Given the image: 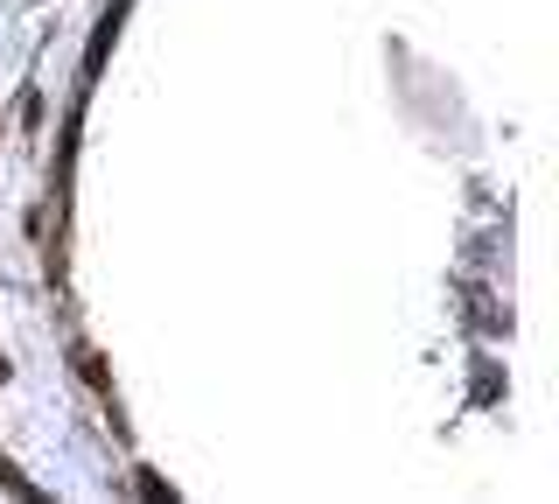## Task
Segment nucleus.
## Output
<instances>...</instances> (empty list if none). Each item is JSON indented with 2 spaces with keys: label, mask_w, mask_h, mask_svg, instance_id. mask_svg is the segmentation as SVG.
<instances>
[{
  "label": "nucleus",
  "mask_w": 559,
  "mask_h": 504,
  "mask_svg": "<svg viewBox=\"0 0 559 504\" xmlns=\"http://www.w3.org/2000/svg\"><path fill=\"white\" fill-rule=\"evenodd\" d=\"M119 22H127V0H119L112 14L98 22V36H92V49H84V71H78V92H92L98 84V71H105V49H112V36H119Z\"/></svg>",
  "instance_id": "nucleus-2"
},
{
  "label": "nucleus",
  "mask_w": 559,
  "mask_h": 504,
  "mask_svg": "<svg viewBox=\"0 0 559 504\" xmlns=\"http://www.w3.org/2000/svg\"><path fill=\"white\" fill-rule=\"evenodd\" d=\"M0 483H8V491H14V497H28V504H35V497H43V491H35V477H28V469H22V462H14V456H0Z\"/></svg>",
  "instance_id": "nucleus-4"
},
{
  "label": "nucleus",
  "mask_w": 559,
  "mask_h": 504,
  "mask_svg": "<svg viewBox=\"0 0 559 504\" xmlns=\"http://www.w3.org/2000/svg\"><path fill=\"white\" fill-rule=\"evenodd\" d=\"M70 364H78V378L92 386V399L105 407V421H112V434H119V442H133V434H127V413H119V392H112V372H105V358L92 351V343H70Z\"/></svg>",
  "instance_id": "nucleus-1"
},
{
  "label": "nucleus",
  "mask_w": 559,
  "mask_h": 504,
  "mask_svg": "<svg viewBox=\"0 0 559 504\" xmlns=\"http://www.w3.org/2000/svg\"><path fill=\"white\" fill-rule=\"evenodd\" d=\"M22 133H43V92H35V84L22 92Z\"/></svg>",
  "instance_id": "nucleus-5"
},
{
  "label": "nucleus",
  "mask_w": 559,
  "mask_h": 504,
  "mask_svg": "<svg viewBox=\"0 0 559 504\" xmlns=\"http://www.w3.org/2000/svg\"><path fill=\"white\" fill-rule=\"evenodd\" d=\"M0 386H8V358H0Z\"/></svg>",
  "instance_id": "nucleus-6"
},
{
  "label": "nucleus",
  "mask_w": 559,
  "mask_h": 504,
  "mask_svg": "<svg viewBox=\"0 0 559 504\" xmlns=\"http://www.w3.org/2000/svg\"><path fill=\"white\" fill-rule=\"evenodd\" d=\"M133 491L147 497V504H175V497H182V491H175V483H168L154 462H133Z\"/></svg>",
  "instance_id": "nucleus-3"
}]
</instances>
